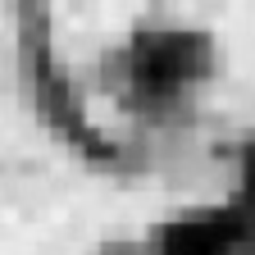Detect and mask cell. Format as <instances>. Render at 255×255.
I'll use <instances>...</instances> for the list:
<instances>
[{"mask_svg":"<svg viewBox=\"0 0 255 255\" xmlns=\"http://www.w3.org/2000/svg\"><path fill=\"white\" fill-rule=\"evenodd\" d=\"M101 96L128 119L164 128L182 123L223 73V37L196 23H132L101 46Z\"/></svg>","mask_w":255,"mask_h":255,"instance_id":"1","label":"cell"}]
</instances>
